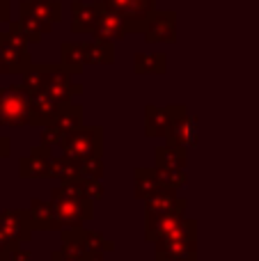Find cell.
<instances>
[{
    "label": "cell",
    "mask_w": 259,
    "mask_h": 261,
    "mask_svg": "<svg viewBox=\"0 0 259 261\" xmlns=\"http://www.w3.org/2000/svg\"><path fill=\"white\" fill-rule=\"evenodd\" d=\"M81 163V174L83 179H101L103 174V158H87V161H78Z\"/></svg>",
    "instance_id": "obj_27"
},
{
    "label": "cell",
    "mask_w": 259,
    "mask_h": 261,
    "mask_svg": "<svg viewBox=\"0 0 259 261\" xmlns=\"http://www.w3.org/2000/svg\"><path fill=\"white\" fill-rule=\"evenodd\" d=\"M184 202H186V199L179 197L177 190L159 188L156 193H151L149 197L145 199V220H151V218H156V216L174 211V208L182 206Z\"/></svg>",
    "instance_id": "obj_16"
},
{
    "label": "cell",
    "mask_w": 259,
    "mask_h": 261,
    "mask_svg": "<svg viewBox=\"0 0 259 261\" xmlns=\"http://www.w3.org/2000/svg\"><path fill=\"white\" fill-rule=\"evenodd\" d=\"M50 163H53V147L39 142L30 149L28 156L18 161V176L21 179H46L50 176Z\"/></svg>",
    "instance_id": "obj_11"
},
{
    "label": "cell",
    "mask_w": 259,
    "mask_h": 261,
    "mask_svg": "<svg viewBox=\"0 0 259 261\" xmlns=\"http://www.w3.org/2000/svg\"><path fill=\"white\" fill-rule=\"evenodd\" d=\"M161 188V181H159V170L154 167H136L133 170V195L138 199L145 202L151 193Z\"/></svg>",
    "instance_id": "obj_21"
},
{
    "label": "cell",
    "mask_w": 259,
    "mask_h": 261,
    "mask_svg": "<svg viewBox=\"0 0 259 261\" xmlns=\"http://www.w3.org/2000/svg\"><path fill=\"white\" fill-rule=\"evenodd\" d=\"M28 211V220H30L32 231H55V225H58V218H55V208L53 204L44 202V199H30V206L25 208Z\"/></svg>",
    "instance_id": "obj_17"
},
{
    "label": "cell",
    "mask_w": 259,
    "mask_h": 261,
    "mask_svg": "<svg viewBox=\"0 0 259 261\" xmlns=\"http://www.w3.org/2000/svg\"><path fill=\"white\" fill-rule=\"evenodd\" d=\"M131 32H138V28L133 25L131 21H126L124 16H119V14H115L113 9L106 7L103 14L99 16V21H96L94 30H92V37H96V39H106V41H119L124 39L126 35H131Z\"/></svg>",
    "instance_id": "obj_13"
},
{
    "label": "cell",
    "mask_w": 259,
    "mask_h": 261,
    "mask_svg": "<svg viewBox=\"0 0 259 261\" xmlns=\"http://www.w3.org/2000/svg\"><path fill=\"white\" fill-rule=\"evenodd\" d=\"M50 176L58 179L60 184H73V181H81L83 179L81 163L73 161V158H69V156L53 158V163H50Z\"/></svg>",
    "instance_id": "obj_23"
},
{
    "label": "cell",
    "mask_w": 259,
    "mask_h": 261,
    "mask_svg": "<svg viewBox=\"0 0 259 261\" xmlns=\"http://www.w3.org/2000/svg\"><path fill=\"white\" fill-rule=\"evenodd\" d=\"M32 124L30 96L23 85L0 87V128H23Z\"/></svg>",
    "instance_id": "obj_5"
},
{
    "label": "cell",
    "mask_w": 259,
    "mask_h": 261,
    "mask_svg": "<svg viewBox=\"0 0 259 261\" xmlns=\"http://www.w3.org/2000/svg\"><path fill=\"white\" fill-rule=\"evenodd\" d=\"M106 3L103 0H94V3H85V0H73L71 3V30L76 35H92L99 16L103 14Z\"/></svg>",
    "instance_id": "obj_14"
},
{
    "label": "cell",
    "mask_w": 259,
    "mask_h": 261,
    "mask_svg": "<svg viewBox=\"0 0 259 261\" xmlns=\"http://www.w3.org/2000/svg\"><path fill=\"white\" fill-rule=\"evenodd\" d=\"M81 186L87 197L94 199V202H99V199L103 197V186H101L99 179H81Z\"/></svg>",
    "instance_id": "obj_29"
},
{
    "label": "cell",
    "mask_w": 259,
    "mask_h": 261,
    "mask_svg": "<svg viewBox=\"0 0 259 261\" xmlns=\"http://www.w3.org/2000/svg\"><path fill=\"white\" fill-rule=\"evenodd\" d=\"M156 261H195L197 259V236H170L154 241Z\"/></svg>",
    "instance_id": "obj_8"
},
{
    "label": "cell",
    "mask_w": 259,
    "mask_h": 261,
    "mask_svg": "<svg viewBox=\"0 0 259 261\" xmlns=\"http://www.w3.org/2000/svg\"><path fill=\"white\" fill-rule=\"evenodd\" d=\"M21 85L28 92L44 90L60 106L69 103V101H73V96L83 94V85L73 83V73H69L62 64H32L23 73Z\"/></svg>",
    "instance_id": "obj_2"
},
{
    "label": "cell",
    "mask_w": 259,
    "mask_h": 261,
    "mask_svg": "<svg viewBox=\"0 0 259 261\" xmlns=\"http://www.w3.org/2000/svg\"><path fill=\"white\" fill-rule=\"evenodd\" d=\"M28 46L30 44L21 35L16 21H9L7 30L0 32V76H12V73L23 76L32 67Z\"/></svg>",
    "instance_id": "obj_4"
},
{
    "label": "cell",
    "mask_w": 259,
    "mask_h": 261,
    "mask_svg": "<svg viewBox=\"0 0 259 261\" xmlns=\"http://www.w3.org/2000/svg\"><path fill=\"white\" fill-rule=\"evenodd\" d=\"M0 231H3L5 239L12 245L21 248L32 236L28 211H21V208H5V211H0Z\"/></svg>",
    "instance_id": "obj_10"
},
{
    "label": "cell",
    "mask_w": 259,
    "mask_h": 261,
    "mask_svg": "<svg viewBox=\"0 0 259 261\" xmlns=\"http://www.w3.org/2000/svg\"><path fill=\"white\" fill-rule=\"evenodd\" d=\"M62 21L60 0H23L18 5V30L28 44H39L41 37L48 35Z\"/></svg>",
    "instance_id": "obj_3"
},
{
    "label": "cell",
    "mask_w": 259,
    "mask_h": 261,
    "mask_svg": "<svg viewBox=\"0 0 259 261\" xmlns=\"http://www.w3.org/2000/svg\"><path fill=\"white\" fill-rule=\"evenodd\" d=\"M170 115V122H172V130H170V138L165 142L172 144H182V147H197L200 142V128H197V117L191 115L188 106L184 103H172L165 106Z\"/></svg>",
    "instance_id": "obj_7"
},
{
    "label": "cell",
    "mask_w": 259,
    "mask_h": 261,
    "mask_svg": "<svg viewBox=\"0 0 259 261\" xmlns=\"http://www.w3.org/2000/svg\"><path fill=\"white\" fill-rule=\"evenodd\" d=\"M48 261H81V259L76 257V252H73V250H69L67 245H62V248H58V250H53V252H50Z\"/></svg>",
    "instance_id": "obj_30"
},
{
    "label": "cell",
    "mask_w": 259,
    "mask_h": 261,
    "mask_svg": "<svg viewBox=\"0 0 259 261\" xmlns=\"http://www.w3.org/2000/svg\"><path fill=\"white\" fill-rule=\"evenodd\" d=\"M83 261H108V259H106V254H87Z\"/></svg>",
    "instance_id": "obj_35"
},
{
    "label": "cell",
    "mask_w": 259,
    "mask_h": 261,
    "mask_svg": "<svg viewBox=\"0 0 259 261\" xmlns=\"http://www.w3.org/2000/svg\"><path fill=\"white\" fill-rule=\"evenodd\" d=\"M159 181H161V188L179 190L186 186L188 176H186V170H159Z\"/></svg>",
    "instance_id": "obj_26"
},
{
    "label": "cell",
    "mask_w": 259,
    "mask_h": 261,
    "mask_svg": "<svg viewBox=\"0 0 259 261\" xmlns=\"http://www.w3.org/2000/svg\"><path fill=\"white\" fill-rule=\"evenodd\" d=\"M64 130L58 128L55 124H46V126H41V133H39V142L46 144V147H55V144H62V138H64Z\"/></svg>",
    "instance_id": "obj_28"
},
{
    "label": "cell",
    "mask_w": 259,
    "mask_h": 261,
    "mask_svg": "<svg viewBox=\"0 0 259 261\" xmlns=\"http://www.w3.org/2000/svg\"><path fill=\"white\" fill-rule=\"evenodd\" d=\"M53 124L58 128H62L64 133H69V130H73V128H81L83 126V103H73V101H69V103L60 106Z\"/></svg>",
    "instance_id": "obj_25"
},
{
    "label": "cell",
    "mask_w": 259,
    "mask_h": 261,
    "mask_svg": "<svg viewBox=\"0 0 259 261\" xmlns=\"http://www.w3.org/2000/svg\"><path fill=\"white\" fill-rule=\"evenodd\" d=\"M147 44H174L177 41V14L174 12H154L142 30Z\"/></svg>",
    "instance_id": "obj_9"
},
{
    "label": "cell",
    "mask_w": 259,
    "mask_h": 261,
    "mask_svg": "<svg viewBox=\"0 0 259 261\" xmlns=\"http://www.w3.org/2000/svg\"><path fill=\"white\" fill-rule=\"evenodd\" d=\"M170 130H172V122H170V115L165 108L159 106H145V133L149 138H170Z\"/></svg>",
    "instance_id": "obj_19"
},
{
    "label": "cell",
    "mask_w": 259,
    "mask_h": 261,
    "mask_svg": "<svg viewBox=\"0 0 259 261\" xmlns=\"http://www.w3.org/2000/svg\"><path fill=\"white\" fill-rule=\"evenodd\" d=\"M9 151H12V142H9V138H5V135L0 133V161L7 158Z\"/></svg>",
    "instance_id": "obj_34"
},
{
    "label": "cell",
    "mask_w": 259,
    "mask_h": 261,
    "mask_svg": "<svg viewBox=\"0 0 259 261\" xmlns=\"http://www.w3.org/2000/svg\"><path fill=\"white\" fill-rule=\"evenodd\" d=\"M133 71L138 76H161L168 71V55L165 53H136Z\"/></svg>",
    "instance_id": "obj_22"
},
{
    "label": "cell",
    "mask_w": 259,
    "mask_h": 261,
    "mask_svg": "<svg viewBox=\"0 0 259 261\" xmlns=\"http://www.w3.org/2000/svg\"><path fill=\"white\" fill-rule=\"evenodd\" d=\"M85 44V60L87 64H110L115 60V46L113 41L106 39H92V41H83Z\"/></svg>",
    "instance_id": "obj_24"
},
{
    "label": "cell",
    "mask_w": 259,
    "mask_h": 261,
    "mask_svg": "<svg viewBox=\"0 0 259 261\" xmlns=\"http://www.w3.org/2000/svg\"><path fill=\"white\" fill-rule=\"evenodd\" d=\"M62 151L64 156L73 161H87V158L103 156V128L101 126H85L69 130L62 138Z\"/></svg>",
    "instance_id": "obj_6"
},
{
    "label": "cell",
    "mask_w": 259,
    "mask_h": 261,
    "mask_svg": "<svg viewBox=\"0 0 259 261\" xmlns=\"http://www.w3.org/2000/svg\"><path fill=\"white\" fill-rule=\"evenodd\" d=\"M60 64L73 76H81L85 69V44L83 41H64L60 48Z\"/></svg>",
    "instance_id": "obj_20"
},
{
    "label": "cell",
    "mask_w": 259,
    "mask_h": 261,
    "mask_svg": "<svg viewBox=\"0 0 259 261\" xmlns=\"http://www.w3.org/2000/svg\"><path fill=\"white\" fill-rule=\"evenodd\" d=\"M106 7L115 14L124 16L138 28V32L145 30V23L156 12V0H103Z\"/></svg>",
    "instance_id": "obj_12"
},
{
    "label": "cell",
    "mask_w": 259,
    "mask_h": 261,
    "mask_svg": "<svg viewBox=\"0 0 259 261\" xmlns=\"http://www.w3.org/2000/svg\"><path fill=\"white\" fill-rule=\"evenodd\" d=\"M7 261H32V254L23 248H16V250H12V254H9Z\"/></svg>",
    "instance_id": "obj_32"
},
{
    "label": "cell",
    "mask_w": 259,
    "mask_h": 261,
    "mask_svg": "<svg viewBox=\"0 0 259 261\" xmlns=\"http://www.w3.org/2000/svg\"><path fill=\"white\" fill-rule=\"evenodd\" d=\"M154 165L159 170H186L188 165V156H186V147L182 144H172L165 142L161 147L154 149Z\"/></svg>",
    "instance_id": "obj_18"
},
{
    "label": "cell",
    "mask_w": 259,
    "mask_h": 261,
    "mask_svg": "<svg viewBox=\"0 0 259 261\" xmlns=\"http://www.w3.org/2000/svg\"><path fill=\"white\" fill-rule=\"evenodd\" d=\"M28 96H30V108H32L30 126L41 128V126H46V124H53L55 115H58V110H60V103H55L44 90H32V92H28Z\"/></svg>",
    "instance_id": "obj_15"
},
{
    "label": "cell",
    "mask_w": 259,
    "mask_h": 261,
    "mask_svg": "<svg viewBox=\"0 0 259 261\" xmlns=\"http://www.w3.org/2000/svg\"><path fill=\"white\" fill-rule=\"evenodd\" d=\"M9 21H12L9 18V0H0V28L7 25Z\"/></svg>",
    "instance_id": "obj_33"
},
{
    "label": "cell",
    "mask_w": 259,
    "mask_h": 261,
    "mask_svg": "<svg viewBox=\"0 0 259 261\" xmlns=\"http://www.w3.org/2000/svg\"><path fill=\"white\" fill-rule=\"evenodd\" d=\"M50 204H53L55 218H58L55 231L83 227L87 220L94 218V199L85 195L81 181L60 184L58 188H53L50 190Z\"/></svg>",
    "instance_id": "obj_1"
},
{
    "label": "cell",
    "mask_w": 259,
    "mask_h": 261,
    "mask_svg": "<svg viewBox=\"0 0 259 261\" xmlns=\"http://www.w3.org/2000/svg\"><path fill=\"white\" fill-rule=\"evenodd\" d=\"M12 250H16V245H12L7 239H5V234L0 231V261H7L9 254H12Z\"/></svg>",
    "instance_id": "obj_31"
}]
</instances>
